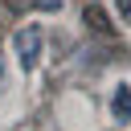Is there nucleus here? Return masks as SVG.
<instances>
[{
    "instance_id": "7ed1b4c3",
    "label": "nucleus",
    "mask_w": 131,
    "mask_h": 131,
    "mask_svg": "<svg viewBox=\"0 0 131 131\" xmlns=\"http://www.w3.org/2000/svg\"><path fill=\"white\" fill-rule=\"evenodd\" d=\"M115 8H119V16H131V0H115Z\"/></svg>"
},
{
    "instance_id": "f03ea898",
    "label": "nucleus",
    "mask_w": 131,
    "mask_h": 131,
    "mask_svg": "<svg viewBox=\"0 0 131 131\" xmlns=\"http://www.w3.org/2000/svg\"><path fill=\"white\" fill-rule=\"evenodd\" d=\"M111 119L123 123V127L131 123V86H127V82H119L115 94H111Z\"/></svg>"
},
{
    "instance_id": "f257e3e1",
    "label": "nucleus",
    "mask_w": 131,
    "mask_h": 131,
    "mask_svg": "<svg viewBox=\"0 0 131 131\" xmlns=\"http://www.w3.org/2000/svg\"><path fill=\"white\" fill-rule=\"evenodd\" d=\"M41 29H33V25H25V29H16V37H12V49H16V61L25 66V70H37V61H41Z\"/></svg>"
}]
</instances>
